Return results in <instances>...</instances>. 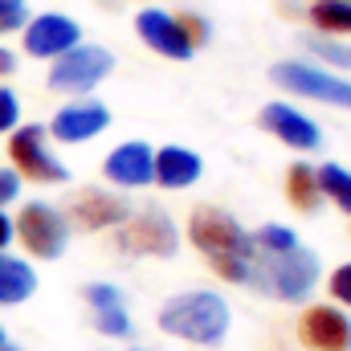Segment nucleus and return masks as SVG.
I'll list each match as a JSON object with an SVG mask.
<instances>
[{"instance_id":"obj_18","label":"nucleus","mask_w":351,"mask_h":351,"mask_svg":"<svg viewBox=\"0 0 351 351\" xmlns=\"http://www.w3.org/2000/svg\"><path fill=\"white\" fill-rule=\"evenodd\" d=\"M286 196L298 213H315L323 204V192H319V176L311 164H290L286 172Z\"/></svg>"},{"instance_id":"obj_3","label":"nucleus","mask_w":351,"mask_h":351,"mask_svg":"<svg viewBox=\"0 0 351 351\" xmlns=\"http://www.w3.org/2000/svg\"><path fill=\"white\" fill-rule=\"evenodd\" d=\"M319 254L294 245L290 254H258L254 258V274H250V286L262 290L278 302H306L311 290L319 286Z\"/></svg>"},{"instance_id":"obj_23","label":"nucleus","mask_w":351,"mask_h":351,"mask_svg":"<svg viewBox=\"0 0 351 351\" xmlns=\"http://www.w3.org/2000/svg\"><path fill=\"white\" fill-rule=\"evenodd\" d=\"M250 237H254V250H258V254H290V250L298 245L294 229H286V225H262V229L250 233Z\"/></svg>"},{"instance_id":"obj_13","label":"nucleus","mask_w":351,"mask_h":351,"mask_svg":"<svg viewBox=\"0 0 351 351\" xmlns=\"http://www.w3.org/2000/svg\"><path fill=\"white\" fill-rule=\"evenodd\" d=\"M258 123H262L269 135H278L286 147H294V152H319V147H323L319 123L306 119L302 110H294L290 102H269V106H262Z\"/></svg>"},{"instance_id":"obj_24","label":"nucleus","mask_w":351,"mask_h":351,"mask_svg":"<svg viewBox=\"0 0 351 351\" xmlns=\"http://www.w3.org/2000/svg\"><path fill=\"white\" fill-rule=\"evenodd\" d=\"M29 21V0H0V33H16Z\"/></svg>"},{"instance_id":"obj_26","label":"nucleus","mask_w":351,"mask_h":351,"mask_svg":"<svg viewBox=\"0 0 351 351\" xmlns=\"http://www.w3.org/2000/svg\"><path fill=\"white\" fill-rule=\"evenodd\" d=\"M12 127H21V98L8 86H0V135Z\"/></svg>"},{"instance_id":"obj_12","label":"nucleus","mask_w":351,"mask_h":351,"mask_svg":"<svg viewBox=\"0 0 351 351\" xmlns=\"http://www.w3.org/2000/svg\"><path fill=\"white\" fill-rule=\"evenodd\" d=\"M70 217L78 229H119L127 217H131V200L119 196V192H106V188H82L74 200H70Z\"/></svg>"},{"instance_id":"obj_11","label":"nucleus","mask_w":351,"mask_h":351,"mask_svg":"<svg viewBox=\"0 0 351 351\" xmlns=\"http://www.w3.org/2000/svg\"><path fill=\"white\" fill-rule=\"evenodd\" d=\"M298 335L311 351H351V319L339 306H306L298 319Z\"/></svg>"},{"instance_id":"obj_32","label":"nucleus","mask_w":351,"mask_h":351,"mask_svg":"<svg viewBox=\"0 0 351 351\" xmlns=\"http://www.w3.org/2000/svg\"><path fill=\"white\" fill-rule=\"evenodd\" d=\"M0 351H25V348H16V343H8V339H4V343H0Z\"/></svg>"},{"instance_id":"obj_2","label":"nucleus","mask_w":351,"mask_h":351,"mask_svg":"<svg viewBox=\"0 0 351 351\" xmlns=\"http://www.w3.org/2000/svg\"><path fill=\"white\" fill-rule=\"evenodd\" d=\"M229 302L213 290H184L160 306V331L196 348H221L229 335Z\"/></svg>"},{"instance_id":"obj_30","label":"nucleus","mask_w":351,"mask_h":351,"mask_svg":"<svg viewBox=\"0 0 351 351\" xmlns=\"http://www.w3.org/2000/svg\"><path fill=\"white\" fill-rule=\"evenodd\" d=\"M12 70H16V53H12V49H4V45H0V78H8V74H12Z\"/></svg>"},{"instance_id":"obj_29","label":"nucleus","mask_w":351,"mask_h":351,"mask_svg":"<svg viewBox=\"0 0 351 351\" xmlns=\"http://www.w3.org/2000/svg\"><path fill=\"white\" fill-rule=\"evenodd\" d=\"M16 192H21V176L12 172V168H0V204L16 200Z\"/></svg>"},{"instance_id":"obj_31","label":"nucleus","mask_w":351,"mask_h":351,"mask_svg":"<svg viewBox=\"0 0 351 351\" xmlns=\"http://www.w3.org/2000/svg\"><path fill=\"white\" fill-rule=\"evenodd\" d=\"M8 241H12V221H8V217L0 213V250H4Z\"/></svg>"},{"instance_id":"obj_19","label":"nucleus","mask_w":351,"mask_h":351,"mask_svg":"<svg viewBox=\"0 0 351 351\" xmlns=\"http://www.w3.org/2000/svg\"><path fill=\"white\" fill-rule=\"evenodd\" d=\"M315 176H319V192H323V200L339 204V213H351V172L348 168H339V164H323V168H315Z\"/></svg>"},{"instance_id":"obj_34","label":"nucleus","mask_w":351,"mask_h":351,"mask_svg":"<svg viewBox=\"0 0 351 351\" xmlns=\"http://www.w3.org/2000/svg\"><path fill=\"white\" fill-rule=\"evenodd\" d=\"M0 343H4V327H0Z\"/></svg>"},{"instance_id":"obj_5","label":"nucleus","mask_w":351,"mask_h":351,"mask_svg":"<svg viewBox=\"0 0 351 351\" xmlns=\"http://www.w3.org/2000/svg\"><path fill=\"white\" fill-rule=\"evenodd\" d=\"M110 70H114V53H110V49L78 41L70 53L53 58L49 90H58V94H90L98 82L110 78Z\"/></svg>"},{"instance_id":"obj_35","label":"nucleus","mask_w":351,"mask_h":351,"mask_svg":"<svg viewBox=\"0 0 351 351\" xmlns=\"http://www.w3.org/2000/svg\"><path fill=\"white\" fill-rule=\"evenodd\" d=\"M339 4H351V0H339Z\"/></svg>"},{"instance_id":"obj_25","label":"nucleus","mask_w":351,"mask_h":351,"mask_svg":"<svg viewBox=\"0 0 351 351\" xmlns=\"http://www.w3.org/2000/svg\"><path fill=\"white\" fill-rule=\"evenodd\" d=\"M82 298L90 302V311H98V306H119V302H123V290L110 286V282H90L86 290H82Z\"/></svg>"},{"instance_id":"obj_27","label":"nucleus","mask_w":351,"mask_h":351,"mask_svg":"<svg viewBox=\"0 0 351 351\" xmlns=\"http://www.w3.org/2000/svg\"><path fill=\"white\" fill-rule=\"evenodd\" d=\"M327 286H331V298H339L343 306H351V262L339 265V269L331 274V282H327Z\"/></svg>"},{"instance_id":"obj_15","label":"nucleus","mask_w":351,"mask_h":351,"mask_svg":"<svg viewBox=\"0 0 351 351\" xmlns=\"http://www.w3.org/2000/svg\"><path fill=\"white\" fill-rule=\"evenodd\" d=\"M152 160H156V152L147 143H123L102 160V172L119 188H147L152 184Z\"/></svg>"},{"instance_id":"obj_22","label":"nucleus","mask_w":351,"mask_h":351,"mask_svg":"<svg viewBox=\"0 0 351 351\" xmlns=\"http://www.w3.org/2000/svg\"><path fill=\"white\" fill-rule=\"evenodd\" d=\"M302 45L319 62H327L335 70H351V45H343V41H335V37H302Z\"/></svg>"},{"instance_id":"obj_9","label":"nucleus","mask_w":351,"mask_h":351,"mask_svg":"<svg viewBox=\"0 0 351 351\" xmlns=\"http://www.w3.org/2000/svg\"><path fill=\"white\" fill-rule=\"evenodd\" d=\"M82 41V29H78V21H70V16H62V12H41V16H29L25 21V53L29 58H62V53H70L74 45Z\"/></svg>"},{"instance_id":"obj_21","label":"nucleus","mask_w":351,"mask_h":351,"mask_svg":"<svg viewBox=\"0 0 351 351\" xmlns=\"http://www.w3.org/2000/svg\"><path fill=\"white\" fill-rule=\"evenodd\" d=\"M90 323H94L98 335H110V339H131V331H135V327H131V315H127V302L90 311Z\"/></svg>"},{"instance_id":"obj_20","label":"nucleus","mask_w":351,"mask_h":351,"mask_svg":"<svg viewBox=\"0 0 351 351\" xmlns=\"http://www.w3.org/2000/svg\"><path fill=\"white\" fill-rule=\"evenodd\" d=\"M311 25L327 37H339V33H351V4H339V0H315L311 4Z\"/></svg>"},{"instance_id":"obj_7","label":"nucleus","mask_w":351,"mask_h":351,"mask_svg":"<svg viewBox=\"0 0 351 351\" xmlns=\"http://www.w3.org/2000/svg\"><path fill=\"white\" fill-rule=\"evenodd\" d=\"M8 164L12 172L25 176V180H37V184H66L70 168L49 152V139H45V127H12V139H8Z\"/></svg>"},{"instance_id":"obj_10","label":"nucleus","mask_w":351,"mask_h":351,"mask_svg":"<svg viewBox=\"0 0 351 351\" xmlns=\"http://www.w3.org/2000/svg\"><path fill=\"white\" fill-rule=\"evenodd\" d=\"M135 33H139L143 45H152L160 58L188 62V58L196 53V45H192V37L184 33V25L176 21L172 12H164V8H143V12L135 16Z\"/></svg>"},{"instance_id":"obj_17","label":"nucleus","mask_w":351,"mask_h":351,"mask_svg":"<svg viewBox=\"0 0 351 351\" xmlns=\"http://www.w3.org/2000/svg\"><path fill=\"white\" fill-rule=\"evenodd\" d=\"M33 294H37V274H33V265L0 250V306L29 302Z\"/></svg>"},{"instance_id":"obj_16","label":"nucleus","mask_w":351,"mask_h":351,"mask_svg":"<svg viewBox=\"0 0 351 351\" xmlns=\"http://www.w3.org/2000/svg\"><path fill=\"white\" fill-rule=\"evenodd\" d=\"M204 172V164H200V156L196 152H188V147H160L156 152V160H152V184H160V188H192L196 180Z\"/></svg>"},{"instance_id":"obj_1","label":"nucleus","mask_w":351,"mask_h":351,"mask_svg":"<svg viewBox=\"0 0 351 351\" xmlns=\"http://www.w3.org/2000/svg\"><path fill=\"white\" fill-rule=\"evenodd\" d=\"M188 237L192 245L208 258V265L225 278V282H237V286H250V274H254V237L241 229V221L225 208H213V204H200L188 221Z\"/></svg>"},{"instance_id":"obj_4","label":"nucleus","mask_w":351,"mask_h":351,"mask_svg":"<svg viewBox=\"0 0 351 351\" xmlns=\"http://www.w3.org/2000/svg\"><path fill=\"white\" fill-rule=\"evenodd\" d=\"M114 245L131 258H176L180 233H176L172 217L164 208H143V213H131L119 225Z\"/></svg>"},{"instance_id":"obj_33","label":"nucleus","mask_w":351,"mask_h":351,"mask_svg":"<svg viewBox=\"0 0 351 351\" xmlns=\"http://www.w3.org/2000/svg\"><path fill=\"white\" fill-rule=\"evenodd\" d=\"M131 351H152V348H131Z\"/></svg>"},{"instance_id":"obj_6","label":"nucleus","mask_w":351,"mask_h":351,"mask_svg":"<svg viewBox=\"0 0 351 351\" xmlns=\"http://www.w3.org/2000/svg\"><path fill=\"white\" fill-rule=\"evenodd\" d=\"M16 237H21V245H25L33 258L53 262V258H62L66 245H70V221H66V213H58V208L45 204V200H29V204L21 208V217H16Z\"/></svg>"},{"instance_id":"obj_14","label":"nucleus","mask_w":351,"mask_h":351,"mask_svg":"<svg viewBox=\"0 0 351 351\" xmlns=\"http://www.w3.org/2000/svg\"><path fill=\"white\" fill-rule=\"evenodd\" d=\"M110 127V110L98 102V98H82V102H70L53 114L49 123V135L58 143H90L94 135H102Z\"/></svg>"},{"instance_id":"obj_28","label":"nucleus","mask_w":351,"mask_h":351,"mask_svg":"<svg viewBox=\"0 0 351 351\" xmlns=\"http://www.w3.org/2000/svg\"><path fill=\"white\" fill-rule=\"evenodd\" d=\"M176 21L184 25V33L192 37V45H204V41H208V25H204L200 16H192V12H180Z\"/></svg>"},{"instance_id":"obj_8","label":"nucleus","mask_w":351,"mask_h":351,"mask_svg":"<svg viewBox=\"0 0 351 351\" xmlns=\"http://www.w3.org/2000/svg\"><path fill=\"white\" fill-rule=\"evenodd\" d=\"M269 78L290 94H302V98H315V102H327V106H343L351 110V82L331 74V70H315L306 62H278L269 70Z\"/></svg>"}]
</instances>
